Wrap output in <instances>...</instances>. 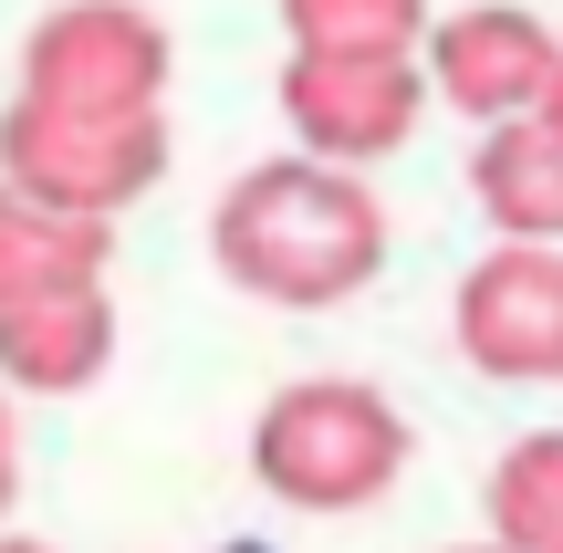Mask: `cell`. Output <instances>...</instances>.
<instances>
[{
	"label": "cell",
	"instance_id": "cell-1",
	"mask_svg": "<svg viewBox=\"0 0 563 553\" xmlns=\"http://www.w3.org/2000/svg\"><path fill=\"white\" fill-rule=\"evenodd\" d=\"M209 251L251 303L282 313H323L355 303L386 272V199L355 167H313V157H262L220 188L209 209Z\"/></svg>",
	"mask_w": 563,
	"mask_h": 553
},
{
	"label": "cell",
	"instance_id": "cell-2",
	"mask_svg": "<svg viewBox=\"0 0 563 553\" xmlns=\"http://www.w3.org/2000/svg\"><path fill=\"white\" fill-rule=\"evenodd\" d=\"M418 460V429L365 376H292L251 418V480L292 512H376Z\"/></svg>",
	"mask_w": 563,
	"mask_h": 553
},
{
	"label": "cell",
	"instance_id": "cell-3",
	"mask_svg": "<svg viewBox=\"0 0 563 553\" xmlns=\"http://www.w3.org/2000/svg\"><path fill=\"white\" fill-rule=\"evenodd\" d=\"M167 21L136 0H63L21 42V95L42 115H167Z\"/></svg>",
	"mask_w": 563,
	"mask_h": 553
},
{
	"label": "cell",
	"instance_id": "cell-4",
	"mask_svg": "<svg viewBox=\"0 0 563 553\" xmlns=\"http://www.w3.org/2000/svg\"><path fill=\"white\" fill-rule=\"evenodd\" d=\"M157 178H167V115H42V104H0V188L63 209V220L115 230Z\"/></svg>",
	"mask_w": 563,
	"mask_h": 553
},
{
	"label": "cell",
	"instance_id": "cell-5",
	"mask_svg": "<svg viewBox=\"0 0 563 553\" xmlns=\"http://www.w3.org/2000/svg\"><path fill=\"white\" fill-rule=\"evenodd\" d=\"M418 115H428L418 53H397V63L292 53L282 63V125H292V157H313V167H355L365 178L376 157H397L418 136Z\"/></svg>",
	"mask_w": 563,
	"mask_h": 553
},
{
	"label": "cell",
	"instance_id": "cell-6",
	"mask_svg": "<svg viewBox=\"0 0 563 553\" xmlns=\"http://www.w3.org/2000/svg\"><path fill=\"white\" fill-rule=\"evenodd\" d=\"M449 334L490 387H563V251H481L449 292Z\"/></svg>",
	"mask_w": 563,
	"mask_h": 553
},
{
	"label": "cell",
	"instance_id": "cell-7",
	"mask_svg": "<svg viewBox=\"0 0 563 553\" xmlns=\"http://www.w3.org/2000/svg\"><path fill=\"white\" fill-rule=\"evenodd\" d=\"M553 53H563V32H553L543 11H522V0H481V11H439V21H428L418 74H428V95L460 104L470 125H511V115L543 104Z\"/></svg>",
	"mask_w": 563,
	"mask_h": 553
},
{
	"label": "cell",
	"instance_id": "cell-8",
	"mask_svg": "<svg viewBox=\"0 0 563 553\" xmlns=\"http://www.w3.org/2000/svg\"><path fill=\"white\" fill-rule=\"evenodd\" d=\"M115 366V292H53V303L0 313V397H84Z\"/></svg>",
	"mask_w": 563,
	"mask_h": 553
},
{
	"label": "cell",
	"instance_id": "cell-9",
	"mask_svg": "<svg viewBox=\"0 0 563 553\" xmlns=\"http://www.w3.org/2000/svg\"><path fill=\"white\" fill-rule=\"evenodd\" d=\"M470 199L501 241H532V251H563V136L532 115L511 125H481L470 146Z\"/></svg>",
	"mask_w": 563,
	"mask_h": 553
},
{
	"label": "cell",
	"instance_id": "cell-10",
	"mask_svg": "<svg viewBox=\"0 0 563 553\" xmlns=\"http://www.w3.org/2000/svg\"><path fill=\"white\" fill-rule=\"evenodd\" d=\"M115 230L104 220H63V209L0 188V313L11 303H53V292H95Z\"/></svg>",
	"mask_w": 563,
	"mask_h": 553
},
{
	"label": "cell",
	"instance_id": "cell-11",
	"mask_svg": "<svg viewBox=\"0 0 563 553\" xmlns=\"http://www.w3.org/2000/svg\"><path fill=\"white\" fill-rule=\"evenodd\" d=\"M481 512H490L501 553H563V429H532L490 460Z\"/></svg>",
	"mask_w": 563,
	"mask_h": 553
},
{
	"label": "cell",
	"instance_id": "cell-12",
	"mask_svg": "<svg viewBox=\"0 0 563 553\" xmlns=\"http://www.w3.org/2000/svg\"><path fill=\"white\" fill-rule=\"evenodd\" d=\"M428 0H282L292 53H334V63H397L428 42Z\"/></svg>",
	"mask_w": 563,
	"mask_h": 553
},
{
	"label": "cell",
	"instance_id": "cell-13",
	"mask_svg": "<svg viewBox=\"0 0 563 553\" xmlns=\"http://www.w3.org/2000/svg\"><path fill=\"white\" fill-rule=\"evenodd\" d=\"M11 491H21V429H11V397H0V512H11Z\"/></svg>",
	"mask_w": 563,
	"mask_h": 553
},
{
	"label": "cell",
	"instance_id": "cell-14",
	"mask_svg": "<svg viewBox=\"0 0 563 553\" xmlns=\"http://www.w3.org/2000/svg\"><path fill=\"white\" fill-rule=\"evenodd\" d=\"M532 125H553V136H563V53H553V84H543V104H532Z\"/></svg>",
	"mask_w": 563,
	"mask_h": 553
},
{
	"label": "cell",
	"instance_id": "cell-15",
	"mask_svg": "<svg viewBox=\"0 0 563 553\" xmlns=\"http://www.w3.org/2000/svg\"><path fill=\"white\" fill-rule=\"evenodd\" d=\"M0 553H53V543H42V533H0Z\"/></svg>",
	"mask_w": 563,
	"mask_h": 553
},
{
	"label": "cell",
	"instance_id": "cell-16",
	"mask_svg": "<svg viewBox=\"0 0 563 553\" xmlns=\"http://www.w3.org/2000/svg\"><path fill=\"white\" fill-rule=\"evenodd\" d=\"M449 553H501V543H490V533H481V543H449Z\"/></svg>",
	"mask_w": 563,
	"mask_h": 553
}]
</instances>
